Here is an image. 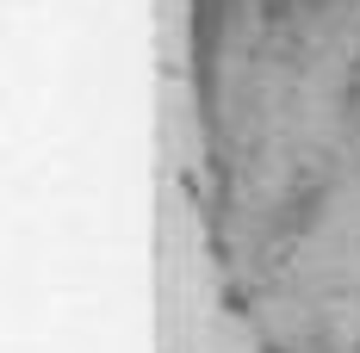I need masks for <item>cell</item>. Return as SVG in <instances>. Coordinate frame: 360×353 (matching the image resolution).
Wrapping results in <instances>:
<instances>
[]
</instances>
